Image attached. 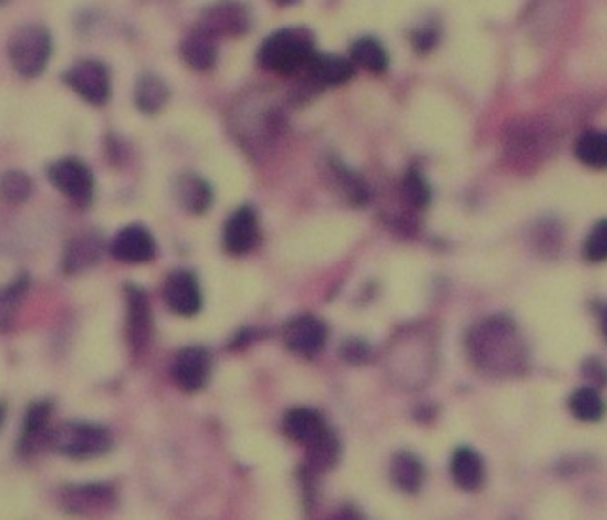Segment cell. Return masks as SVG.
I'll return each instance as SVG.
<instances>
[{"label":"cell","mask_w":607,"mask_h":520,"mask_svg":"<svg viewBox=\"0 0 607 520\" xmlns=\"http://www.w3.org/2000/svg\"><path fill=\"white\" fill-rule=\"evenodd\" d=\"M575 156L590 169H607V131H587L575 142Z\"/></svg>","instance_id":"cb8c5ba5"},{"label":"cell","mask_w":607,"mask_h":520,"mask_svg":"<svg viewBox=\"0 0 607 520\" xmlns=\"http://www.w3.org/2000/svg\"><path fill=\"white\" fill-rule=\"evenodd\" d=\"M568 405H570L572 415L583 422H598L606 413L604 399L592 386L577 388L568 399Z\"/></svg>","instance_id":"4316f807"},{"label":"cell","mask_w":607,"mask_h":520,"mask_svg":"<svg viewBox=\"0 0 607 520\" xmlns=\"http://www.w3.org/2000/svg\"><path fill=\"white\" fill-rule=\"evenodd\" d=\"M180 53H182L184 63L190 65L191 69L201 70V72L210 70L216 65V59H218L216 38L203 29H195L182 40Z\"/></svg>","instance_id":"ffe728a7"},{"label":"cell","mask_w":607,"mask_h":520,"mask_svg":"<svg viewBox=\"0 0 607 520\" xmlns=\"http://www.w3.org/2000/svg\"><path fill=\"white\" fill-rule=\"evenodd\" d=\"M326 430H328V424H326L324 416L309 407H297V409L288 411L284 416V432L295 443L309 445Z\"/></svg>","instance_id":"ac0fdd59"},{"label":"cell","mask_w":607,"mask_h":520,"mask_svg":"<svg viewBox=\"0 0 607 520\" xmlns=\"http://www.w3.org/2000/svg\"><path fill=\"white\" fill-rule=\"evenodd\" d=\"M600 328L604 331V335H606L607 339V305L600 311Z\"/></svg>","instance_id":"d590c367"},{"label":"cell","mask_w":607,"mask_h":520,"mask_svg":"<svg viewBox=\"0 0 607 520\" xmlns=\"http://www.w3.org/2000/svg\"><path fill=\"white\" fill-rule=\"evenodd\" d=\"M339 439L330 428L307 445V464L313 471H328L339 460Z\"/></svg>","instance_id":"484cf974"},{"label":"cell","mask_w":607,"mask_h":520,"mask_svg":"<svg viewBox=\"0 0 607 520\" xmlns=\"http://www.w3.org/2000/svg\"><path fill=\"white\" fill-rule=\"evenodd\" d=\"M199 29L218 38L224 35H241L248 29V14L239 2H218L205 12V19Z\"/></svg>","instance_id":"9a60e30c"},{"label":"cell","mask_w":607,"mask_h":520,"mask_svg":"<svg viewBox=\"0 0 607 520\" xmlns=\"http://www.w3.org/2000/svg\"><path fill=\"white\" fill-rule=\"evenodd\" d=\"M403 195L411 207L424 208L432 201V190L417 169H409L403 178Z\"/></svg>","instance_id":"f546056e"},{"label":"cell","mask_w":607,"mask_h":520,"mask_svg":"<svg viewBox=\"0 0 607 520\" xmlns=\"http://www.w3.org/2000/svg\"><path fill=\"white\" fill-rule=\"evenodd\" d=\"M305 69L318 86H343L354 76V63L333 53H313Z\"/></svg>","instance_id":"2e32d148"},{"label":"cell","mask_w":607,"mask_h":520,"mask_svg":"<svg viewBox=\"0 0 607 520\" xmlns=\"http://www.w3.org/2000/svg\"><path fill=\"white\" fill-rule=\"evenodd\" d=\"M52 413L53 403L50 399H42L29 405L18 441L21 454H35L40 447H46L48 435L52 430L50 428Z\"/></svg>","instance_id":"5bb4252c"},{"label":"cell","mask_w":607,"mask_h":520,"mask_svg":"<svg viewBox=\"0 0 607 520\" xmlns=\"http://www.w3.org/2000/svg\"><path fill=\"white\" fill-rule=\"evenodd\" d=\"M48 178L57 190L78 207L87 208L95 199V178L78 157H63L48 167Z\"/></svg>","instance_id":"8992f818"},{"label":"cell","mask_w":607,"mask_h":520,"mask_svg":"<svg viewBox=\"0 0 607 520\" xmlns=\"http://www.w3.org/2000/svg\"><path fill=\"white\" fill-rule=\"evenodd\" d=\"M583 256L590 263L607 261V220H600L590 229L583 244Z\"/></svg>","instance_id":"4dcf8cb0"},{"label":"cell","mask_w":607,"mask_h":520,"mask_svg":"<svg viewBox=\"0 0 607 520\" xmlns=\"http://www.w3.org/2000/svg\"><path fill=\"white\" fill-rule=\"evenodd\" d=\"M63 80L86 103L103 106L110 101V95H112L110 70L99 59L76 61L63 74Z\"/></svg>","instance_id":"52a82bcc"},{"label":"cell","mask_w":607,"mask_h":520,"mask_svg":"<svg viewBox=\"0 0 607 520\" xmlns=\"http://www.w3.org/2000/svg\"><path fill=\"white\" fill-rule=\"evenodd\" d=\"M114 445L112 434L91 422L69 420L50 430L46 447L72 460H93L105 456Z\"/></svg>","instance_id":"7a4b0ae2"},{"label":"cell","mask_w":607,"mask_h":520,"mask_svg":"<svg viewBox=\"0 0 607 520\" xmlns=\"http://www.w3.org/2000/svg\"><path fill=\"white\" fill-rule=\"evenodd\" d=\"M10 0H0V6H4V4H8Z\"/></svg>","instance_id":"f35d334b"},{"label":"cell","mask_w":607,"mask_h":520,"mask_svg":"<svg viewBox=\"0 0 607 520\" xmlns=\"http://www.w3.org/2000/svg\"><path fill=\"white\" fill-rule=\"evenodd\" d=\"M112 256L123 263H148L156 258V241L144 226L123 227L110 244Z\"/></svg>","instance_id":"30bf717a"},{"label":"cell","mask_w":607,"mask_h":520,"mask_svg":"<svg viewBox=\"0 0 607 520\" xmlns=\"http://www.w3.org/2000/svg\"><path fill=\"white\" fill-rule=\"evenodd\" d=\"M435 42H437V33H435L434 29H430V27L420 29V31L415 33V48L420 50V52L432 50L435 46Z\"/></svg>","instance_id":"e575fe53"},{"label":"cell","mask_w":607,"mask_h":520,"mask_svg":"<svg viewBox=\"0 0 607 520\" xmlns=\"http://www.w3.org/2000/svg\"><path fill=\"white\" fill-rule=\"evenodd\" d=\"M337 180L341 182L343 193L352 205H362L367 201V188H365L362 178H358L352 171H348L345 167H337Z\"/></svg>","instance_id":"1f68e13d"},{"label":"cell","mask_w":607,"mask_h":520,"mask_svg":"<svg viewBox=\"0 0 607 520\" xmlns=\"http://www.w3.org/2000/svg\"><path fill=\"white\" fill-rule=\"evenodd\" d=\"M169 101V87L156 76L144 74L135 86V104L144 114H157Z\"/></svg>","instance_id":"603a6c76"},{"label":"cell","mask_w":607,"mask_h":520,"mask_svg":"<svg viewBox=\"0 0 607 520\" xmlns=\"http://www.w3.org/2000/svg\"><path fill=\"white\" fill-rule=\"evenodd\" d=\"M273 2L278 4V6H292V4H295L297 0H273Z\"/></svg>","instance_id":"8d00e7d4"},{"label":"cell","mask_w":607,"mask_h":520,"mask_svg":"<svg viewBox=\"0 0 607 520\" xmlns=\"http://www.w3.org/2000/svg\"><path fill=\"white\" fill-rule=\"evenodd\" d=\"M52 35L46 27L25 25L8 40V57L14 70L23 78L40 76L52 57Z\"/></svg>","instance_id":"277c9868"},{"label":"cell","mask_w":607,"mask_h":520,"mask_svg":"<svg viewBox=\"0 0 607 520\" xmlns=\"http://www.w3.org/2000/svg\"><path fill=\"white\" fill-rule=\"evenodd\" d=\"M103 254V241L97 233H84L70 241L65 254H63V271L67 275L84 273L101 260Z\"/></svg>","instance_id":"e0dca14e"},{"label":"cell","mask_w":607,"mask_h":520,"mask_svg":"<svg viewBox=\"0 0 607 520\" xmlns=\"http://www.w3.org/2000/svg\"><path fill=\"white\" fill-rule=\"evenodd\" d=\"M343 358L348 364H364L369 360V347L364 341H356V339H348L347 343L341 348Z\"/></svg>","instance_id":"836d02e7"},{"label":"cell","mask_w":607,"mask_h":520,"mask_svg":"<svg viewBox=\"0 0 607 520\" xmlns=\"http://www.w3.org/2000/svg\"><path fill=\"white\" fill-rule=\"evenodd\" d=\"M350 61L354 65H360L362 69L375 72V74H382L384 70L388 69V53L384 50L381 42L371 38V36L360 38L352 44Z\"/></svg>","instance_id":"d4e9b609"},{"label":"cell","mask_w":607,"mask_h":520,"mask_svg":"<svg viewBox=\"0 0 607 520\" xmlns=\"http://www.w3.org/2000/svg\"><path fill=\"white\" fill-rule=\"evenodd\" d=\"M581 371H583V377L589 381V386H592V388L607 386V367L600 360L589 358L581 367Z\"/></svg>","instance_id":"d6a6232c"},{"label":"cell","mask_w":607,"mask_h":520,"mask_svg":"<svg viewBox=\"0 0 607 520\" xmlns=\"http://www.w3.org/2000/svg\"><path fill=\"white\" fill-rule=\"evenodd\" d=\"M29 280L19 277L10 282L4 290H0V330H8L14 324L16 312L25 297Z\"/></svg>","instance_id":"f1b7e54d"},{"label":"cell","mask_w":607,"mask_h":520,"mask_svg":"<svg viewBox=\"0 0 607 520\" xmlns=\"http://www.w3.org/2000/svg\"><path fill=\"white\" fill-rule=\"evenodd\" d=\"M33 195V180L23 171H6L0 174V201L8 205H21Z\"/></svg>","instance_id":"83f0119b"},{"label":"cell","mask_w":607,"mask_h":520,"mask_svg":"<svg viewBox=\"0 0 607 520\" xmlns=\"http://www.w3.org/2000/svg\"><path fill=\"white\" fill-rule=\"evenodd\" d=\"M127 301V339L135 354H142L152 337V311L148 297L139 286L129 284L125 288Z\"/></svg>","instance_id":"ba28073f"},{"label":"cell","mask_w":607,"mask_h":520,"mask_svg":"<svg viewBox=\"0 0 607 520\" xmlns=\"http://www.w3.org/2000/svg\"><path fill=\"white\" fill-rule=\"evenodd\" d=\"M260 239V226L254 208H237L224 226V246L233 256L248 254Z\"/></svg>","instance_id":"4fadbf2b"},{"label":"cell","mask_w":607,"mask_h":520,"mask_svg":"<svg viewBox=\"0 0 607 520\" xmlns=\"http://www.w3.org/2000/svg\"><path fill=\"white\" fill-rule=\"evenodd\" d=\"M174 197L178 205L191 214H203L212 205V188L207 180L197 174H184L176 180Z\"/></svg>","instance_id":"44dd1931"},{"label":"cell","mask_w":607,"mask_h":520,"mask_svg":"<svg viewBox=\"0 0 607 520\" xmlns=\"http://www.w3.org/2000/svg\"><path fill=\"white\" fill-rule=\"evenodd\" d=\"M452 481L466 492H475L485 483V464L483 458L469 449H456L451 458Z\"/></svg>","instance_id":"d6986e66"},{"label":"cell","mask_w":607,"mask_h":520,"mask_svg":"<svg viewBox=\"0 0 607 520\" xmlns=\"http://www.w3.org/2000/svg\"><path fill=\"white\" fill-rule=\"evenodd\" d=\"M163 297L167 307L178 316H193L203 307V294L197 278L190 271H174L163 288Z\"/></svg>","instance_id":"7c38bea8"},{"label":"cell","mask_w":607,"mask_h":520,"mask_svg":"<svg viewBox=\"0 0 607 520\" xmlns=\"http://www.w3.org/2000/svg\"><path fill=\"white\" fill-rule=\"evenodd\" d=\"M314 53V38L305 27H288L265 38L258 59L263 69L278 74H294L307 67Z\"/></svg>","instance_id":"3957f363"},{"label":"cell","mask_w":607,"mask_h":520,"mask_svg":"<svg viewBox=\"0 0 607 520\" xmlns=\"http://www.w3.org/2000/svg\"><path fill=\"white\" fill-rule=\"evenodd\" d=\"M4 416H6V405L0 403V426L4 424Z\"/></svg>","instance_id":"74e56055"},{"label":"cell","mask_w":607,"mask_h":520,"mask_svg":"<svg viewBox=\"0 0 607 520\" xmlns=\"http://www.w3.org/2000/svg\"><path fill=\"white\" fill-rule=\"evenodd\" d=\"M392 483L398 486L401 492L415 494L424 483V466L417 454L413 452H398L390 466Z\"/></svg>","instance_id":"7402d4cb"},{"label":"cell","mask_w":607,"mask_h":520,"mask_svg":"<svg viewBox=\"0 0 607 520\" xmlns=\"http://www.w3.org/2000/svg\"><path fill=\"white\" fill-rule=\"evenodd\" d=\"M209 350L203 347H188L176 354L173 362V379L184 392H197L207 386L210 379Z\"/></svg>","instance_id":"9c48e42d"},{"label":"cell","mask_w":607,"mask_h":520,"mask_svg":"<svg viewBox=\"0 0 607 520\" xmlns=\"http://www.w3.org/2000/svg\"><path fill=\"white\" fill-rule=\"evenodd\" d=\"M468 354L477 369L492 377H515L526 369L528 347L507 316L486 318L469 331Z\"/></svg>","instance_id":"6da1fadb"},{"label":"cell","mask_w":607,"mask_h":520,"mask_svg":"<svg viewBox=\"0 0 607 520\" xmlns=\"http://www.w3.org/2000/svg\"><path fill=\"white\" fill-rule=\"evenodd\" d=\"M326 339H328V330L324 322H320L311 314L295 316L284 326L286 347L301 356L318 354L326 345Z\"/></svg>","instance_id":"8fae6325"},{"label":"cell","mask_w":607,"mask_h":520,"mask_svg":"<svg viewBox=\"0 0 607 520\" xmlns=\"http://www.w3.org/2000/svg\"><path fill=\"white\" fill-rule=\"evenodd\" d=\"M118 503L114 486L108 483L67 485L59 490V505L76 517H103Z\"/></svg>","instance_id":"5b68a950"}]
</instances>
